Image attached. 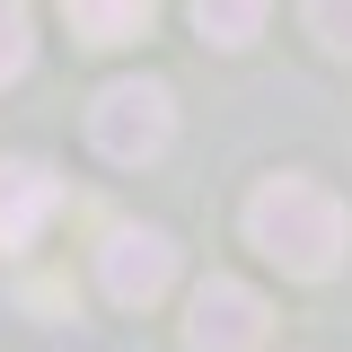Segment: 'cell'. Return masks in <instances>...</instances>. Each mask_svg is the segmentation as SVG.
<instances>
[{"label": "cell", "instance_id": "cell-5", "mask_svg": "<svg viewBox=\"0 0 352 352\" xmlns=\"http://www.w3.org/2000/svg\"><path fill=\"white\" fill-rule=\"evenodd\" d=\"M53 212H62V176L44 159H0V256H27Z\"/></svg>", "mask_w": 352, "mask_h": 352}, {"label": "cell", "instance_id": "cell-1", "mask_svg": "<svg viewBox=\"0 0 352 352\" xmlns=\"http://www.w3.org/2000/svg\"><path fill=\"white\" fill-rule=\"evenodd\" d=\"M247 238H256L282 273L326 282V273L344 264V247H352V212L326 185H308V176H264L256 194H247Z\"/></svg>", "mask_w": 352, "mask_h": 352}, {"label": "cell", "instance_id": "cell-2", "mask_svg": "<svg viewBox=\"0 0 352 352\" xmlns=\"http://www.w3.org/2000/svg\"><path fill=\"white\" fill-rule=\"evenodd\" d=\"M88 141H97V159H115V168H150L176 141V97L159 80H106L97 106H88Z\"/></svg>", "mask_w": 352, "mask_h": 352}, {"label": "cell", "instance_id": "cell-7", "mask_svg": "<svg viewBox=\"0 0 352 352\" xmlns=\"http://www.w3.org/2000/svg\"><path fill=\"white\" fill-rule=\"evenodd\" d=\"M194 27L220 44V53H238V44H256L264 27V0H194Z\"/></svg>", "mask_w": 352, "mask_h": 352}, {"label": "cell", "instance_id": "cell-8", "mask_svg": "<svg viewBox=\"0 0 352 352\" xmlns=\"http://www.w3.org/2000/svg\"><path fill=\"white\" fill-rule=\"evenodd\" d=\"M27 62H36V18H27V0H0V88Z\"/></svg>", "mask_w": 352, "mask_h": 352}, {"label": "cell", "instance_id": "cell-3", "mask_svg": "<svg viewBox=\"0 0 352 352\" xmlns=\"http://www.w3.org/2000/svg\"><path fill=\"white\" fill-rule=\"evenodd\" d=\"M264 291H247L238 273H212L203 291H194V308H185V344L194 352H256L264 344Z\"/></svg>", "mask_w": 352, "mask_h": 352}, {"label": "cell", "instance_id": "cell-9", "mask_svg": "<svg viewBox=\"0 0 352 352\" xmlns=\"http://www.w3.org/2000/svg\"><path fill=\"white\" fill-rule=\"evenodd\" d=\"M308 36L326 53H352V0H308Z\"/></svg>", "mask_w": 352, "mask_h": 352}, {"label": "cell", "instance_id": "cell-4", "mask_svg": "<svg viewBox=\"0 0 352 352\" xmlns=\"http://www.w3.org/2000/svg\"><path fill=\"white\" fill-rule=\"evenodd\" d=\"M97 282H106V300H115V308H150V300L176 282L168 229H106V247H97Z\"/></svg>", "mask_w": 352, "mask_h": 352}, {"label": "cell", "instance_id": "cell-6", "mask_svg": "<svg viewBox=\"0 0 352 352\" xmlns=\"http://www.w3.org/2000/svg\"><path fill=\"white\" fill-rule=\"evenodd\" d=\"M62 18L80 44H132V36H150L159 0H62Z\"/></svg>", "mask_w": 352, "mask_h": 352}]
</instances>
